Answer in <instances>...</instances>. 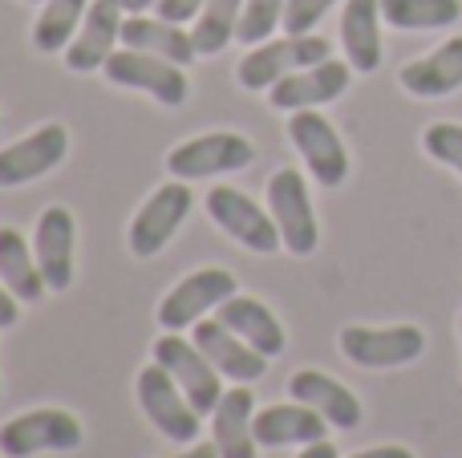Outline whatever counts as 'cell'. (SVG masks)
<instances>
[{"label": "cell", "mask_w": 462, "mask_h": 458, "mask_svg": "<svg viewBox=\"0 0 462 458\" xmlns=\"http://www.w3.org/2000/svg\"><path fill=\"white\" fill-rule=\"evenodd\" d=\"M353 81V65L325 57V61L309 65V69H296L288 78H280L268 89V105L280 114H296V110H320V105L337 102V97L349 89Z\"/></svg>", "instance_id": "5bb4252c"}, {"label": "cell", "mask_w": 462, "mask_h": 458, "mask_svg": "<svg viewBox=\"0 0 462 458\" xmlns=\"http://www.w3.org/2000/svg\"><path fill=\"white\" fill-rule=\"evenodd\" d=\"M288 142L296 146L317 187H341L349 179V151H345L337 126L320 110L288 114Z\"/></svg>", "instance_id": "8fae6325"}, {"label": "cell", "mask_w": 462, "mask_h": 458, "mask_svg": "<svg viewBox=\"0 0 462 458\" xmlns=\"http://www.w3.org/2000/svg\"><path fill=\"white\" fill-rule=\"evenodd\" d=\"M268 211L280 227L284 252L292 256H312L320 243V224H317V207L309 195V179L296 167H280L268 179Z\"/></svg>", "instance_id": "ba28073f"}, {"label": "cell", "mask_w": 462, "mask_h": 458, "mask_svg": "<svg viewBox=\"0 0 462 458\" xmlns=\"http://www.w3.org/2000/svg\"><path fill=\"white\" fill-rule=\"evenodd\" d=\"M349 458H418L410 446H369V451H357V454H349Z\"/></svg>", "instance_id": "836d02e7"}, {"label": "cell", "mask_w": 462, "mask_h": 458, "mask_svg": "<svg viewBox=\"0 0 462 458\" xmlns=\"http://www.w3.org/2000/svg\"><path fill=\"white\" fill-rule=\"evenodd\" d=\"M0 280L21 305H37L49 292L37 252H32V243H24V235L16 227H0Z\"/></svg>", "instance_id": "d4e9b609"}, {"label": "cell", "mask_w": 462, "mask_h": 458, "mask_svg": "<svg viewBox=\"0 0 462 458\" xmlns=\"http://www.w3.org/2000/svg\"><path fill=\"white\" fill-rule=\"evenodd\" d=\"M126 5V13H146V8H154L159 0H122Z\"/></svg>", "instance_id": "8d00e7d4"}, {"label": "cell", "mask_w": 462, "mask_h": 458, "mask_svg": "<svg viewBox=\"0 0 462 458\" xmlns=\"http://www.w3.org/2000/svg\"><path fill=\"white\" fill-rule=\"evenodd\" d=\"M134 394H138V406H143L146 422L159 430L167 443H179V446H191L199 443V430H203V414L191 406V398L179 389V381L162 370L159 362L151 357V365L138 370V381H134Z\"/></svg>", "instance_id": "7a4b0ae2"}, {"label": "cell", "mask_w": 462, "mask_h": 458, "mask_svg": "<svg viewBox=\"0 0 462 458\" xmlns=\"http://www.w3.org/2000/svg\"><path fill=\"white\" fill-rule=\"evenodd\" d=\"M284 5L288 0H244V16H239V45H260V41L276 37V29L284 24Z\"/></svg>", "instance_id": "f1b7e54d"}, {"label": "cell", "mask_w": 462, "mask_h": 458, "mask_svg": "<svg viewBox=\"0 0 462 458\" xmlns=\"http://www.w3.org/2000/svg\"><path fill=\"white\" fill-rule=\"evenodd\" d=\"M69 154V130L61 122H45L32 134L16 138V142L0 146V187L13 191V187L37 183L49 170H57Z\"/></svg>", "instance_id": "4fadbf2b"}, {"label": "cell", "mask_w": 462, "mask_h": 458, "mask_svg": "<svg viewBox=\"0 0 462 458\" xmlns=\"http://www.w3.org/2000/svg\"><path fill=\"white\" fill-rule=\"evenodd\" d=\"M337 0H288L284 5V32H312L328 16Z\"/></svg>", "instance_id": "4dcf8cb0"}, {"label": "cell", "mask_w": 462, "mask_h": 458, "mask_svg": "<svg viewBox=\"0 0 462 458\" xmlns=\"http://www.w3.org/2000/svg\"><path fill=\"white\" fill-rule=\"evenodd\" d=\"M236 292H239V280L227 268H195L159 300L154 321L162 325V333H187L208 313H219V305L231 300Z\"/></svg>", "instance_id": "8992f818"}, {"label": "cell", "mask_w": 462, "mask_h": 458, "mask_svg": "<svg viewBox=\"0 0 462 458\" xmlns=\"http://www.w3.org/2000/svg\"><path fill=\"white\" fill-rule=\"evenodd\" d=\"M89 13V0H45L32 21V49L37 53H65L78 37L81 21Z\"/></svg>", "instance_id": "484cf974"}, {"label": "cell", "mask_w": 462, "mask_h": 458, "mask_svg": "<svg viewBox=\"0 0 462 458\" xmlns=\"http://www.w3.org/2000/svg\"><path fill=\"white\" fill-rule=\"evenodd\" d=\"M208 5V0H159L154 5V13L162 16V21H175V24H191L195 16H199V8Z\"/></svg>", "instance_id": "1f68e13d"}, {"label": "cell", "mask_w": 462, "mask_h": 458, "mask_svg": "<svg viewBox=\"0 0 462 458\" xmlns=\"http://www.w3.org/2000/svg\"><path fill=\"white\" fill-rule=\"evenodd\" d=\"M288 394L292 402H304L320 414L333 430H357L361 426V402L345 381H337L333 373L320 370H296L288 381Z\"/></svg>", "instance_id": "ac0fdd59"}, {"label": "cell", "mask_w": 462, "mask_h": 458, "mask_svg": "<svg viewBox=\"0 0 462 458\" xmlns=\"http://www.w3.org/2000/svg\"><path fill=\"white\" fill-rule=\"evenodd\" d=\"M211 443L219 446V458H260L252 386L224 389L219 406L211 410Z\"/></svg>", "instance_id": "d6986e66"}, {"label": "cell", "mask_w": 462, "mask_h": 458, "mask_svg": "<svg viewBox=\"0 0 462 458\" xmlns=\"http://www.w3.org/2000/svg\"><path fill=\"white\" fill-rule=\"evenodd\" d=\"M398 86L410 97H447L462 89V32L450 41H442L439 49H430L426 57L402 65Z\"/></svg>", "instance_id": "44dd1931"}, {"label": "cell", "mask_w": 462, "mask_h": 458, "mask_svg": "<svg viewBox=\"0 0 462 458\" xmlns=\"http://www.w3.org/2000/svg\"><path fill=\"white\" fill-rule=\"evenodd\" d=\"M154 362L179 381V389L191 398V406L199 414H211L219 406V398H224V381L219 378H224V373L211 365V357L203 353L191 337H183V333H162V337L154 341Z\"/></svg>", "instance_id": "7c38bea8"}, {"label": "cell", "mask_w": 462, "mask_h": 458, "mask_svg": "<svg viewBox=\"0 0 462 458\" xmlns=\"http://www.w3.org/2000/svg\"><path fill=\"white\" fill-rule=\"evenodd\" d=\"M122 13H126L122 0H89L86 21L65 49V65L73 73H94L110 61V53L122 45V21H126Z\"/></svg>", "instance_id": "2e32d148"}, {"label": "cell", "mask_w": 462, "mask_h": 458, "mask_svg": "<svg viewBox=\"0 0 462 458\" xmlns=\"http://www.w3.org/2000/svg\"><path fill=\"white\" fill-rule=\"evenodd\" d=\"M341 45L353 73H374L382 65V0H345Z\"/></svg>", "instance_id": "cb8c5ba5"}, {"label": "cell", "mask_w": 462, "mask_h": 458, "mask_svg": "<svg viewBox=\"0 0 462 458\" xmlns=\"http://www.w3.org/2000/svg\"><path fill=\"white\" fill-rule=\"evenodd\" d=\"M239 16H244V0H208L199 16L191 21V41L199 57H216L236 41Z\"/></svg>", "instance_id": "83f0119b"}, {"label": "cell", "mask_w": 462, "mask_h": 458, "mask_svg": "<svg viewBox=\"0 0 462 458\" xmlns=\"http://www.w3.org/2000/svg\"><path fill=\"white\" fill-rule=\"evenodd\" d=\"M86 443V426L78 414L61 406H41V410L16 414L0 426V454L5 458H37V454H69Z\"/></svg>", "instance_id": "3957f363"}, {"label": "cell", "mask_w": 462, "mask_h": 458, "mask_svg": "<svg viewBox=\"0 0 462 458\" xmlns=\"http://www.w3.org/2000/svg\"><path fill=\"white\" fill-rule=\"evenodd\" d=\"M191 341L211 357V365L224 373V381H236V386H255V381L268 373V357L255 353L244 337H236V333H231L219 316H203V321L191 329Z\"/></svg>", "instance_id": "e0dca14e"}, {"label": "cell", "mask_w": 462, "mask_h": 458, "mask_svg": "<svg viewBox=\"0 0 462 458\" xmlns=\"http://www.w3.org/2000/svg\"><path fill=\"white\" fill-rule=\"evenodd\" d=\"M333 57V45L320 32H284V37H268L260 45H252L236 65V81L244 89H272L280 78L296 69Z\"/></svg>", "instance_id": "6da1fadb"}, {"label": "cell", "mask_w": 462, "mask_h": 458, "mask_svg": "<svg viewBox=\"0 0 462 458\" xmlns=\"http://www.w3.org/2000/svg\"><path fill=\"white\" fill-rule=\"evenodd\" d=\"M106 81L118 89H138V94L154 97L159 105H183L191 97V81H187V69L167 57H154V53H143V49H126L118 45L110 53V61L102 65Z\"/></svg>", "instance_id": "5b68a950"}, {"label": "cell", "mask_w": 462, "mask_h": 458, "mask_svg": "<svg viewBox=\"0 0 462 458\" xmlns=\"http://www.w3.org/2000/svg\"><path fill=\"white\" fill-rule=\"evenodd\" d=\"M296 458H341V454H337L333 443H325V438H320V443H309V446H304V451L296 454Z\"/></svg>", "instance_id": "d590c367"}, {"label": "cell", "mask_w": 462, "mask_h": 458, "mask_svg": "<svg viewBox=\"0 0 462 458\" xmlns=\"http://www.w3.org/2000/svg\"><path fill=\"white\" fill-rule=\"evenodd\" d=\"M203 207H208L211 224H216L224 235H231L239 248L255 252V256H272V252L284 248L272 211L260 207V203H255L252 195H244L239 187H224V183L211 187Z\"/></svg>", "instance_id": "52a82bcc"}, {"label": "cell", "mask_w": 462, "mask_h": 458, "mask_svg": "<svg viewBox=\"0 0 462 458\" xmlns=\"http://www.w3.org/2000/svg\"><path fill=\"white\" fill-rule=\"evenodd\" d=\"M191 207H195L191 183L171 179V183L154 187V195H146V203L134 211V219H130V232H126L130 252H134L138 260H154L175 240V232L183 227V219L191 215Z\"/></svg>", "instance_id": "9c48e42d"}, {"label": "cell", "mask_w": 462, "mask_h": 458, "mask_svg": "<svg viewBox=\"0 0 462 458\" xmlns=\"http://www.w3.org/2000/svg\"><path fill=\"white\" fill-rule=\"evenodd\" d=\"M325 430H328V422L304 402H276V406L255 410V443L268 446V451L320 443Z\"/></svg>", "instance_id": "ffe728a7"}, {"label": "cell", "mask_w": 462, "mask_h": 458, "mask_svg": "<svg viewBox=\"0 0 462 458\" xmlns=\"http://www.w3.org/2000/svg\"><path fill=\"white\" fill-rule=\"evenodd\" d=\"M171 458H219V446L216 443H191L187 451L171 454Z\"/></svg>", "instance_id": "e575fe53"}, {"label": "cell", "mask_w": 462, "mask_h": 458, "mask_svg": "<svg viewBox=\"0 0 462 458\" xmlns=\"http://www.w3.org/2000/svg\"><path fill=\"white\" fill-rule=\"evenodd\" d=\"M73 248H78L73 211L61 207V203L45 207L37 215V227H32V252H37V264L49 292H65L73 284Z\"/></svg>", "instance_id": "9a60e30c"}, {"label": "cell", "mask_w": 462, "mask_h": 458, "mask_svg": "<svg viewBox=\"0 0 462 458\" xmlns=\"http://www.w3.org/2000/svg\"><path fill=\"white\" fill-rule=\"evenodd\" d=\"M29 5H45V0H29Z\"/></svg>", "instance_id": "f35d334b"}, {"label": "cell", "mask_w": 462, "mask_h": 458, "mask_svg": "<svg viewBox=\"0 0 462 458\" xmlns=\"http://www.w3.org/2000/svg\"><path fill=\"white\" fill-rule=\"evenodd\" d=\"M422 151L430 154L434 162H442V167H450L455 175H462V126L458 122H434V126H426Z\"/></svg>", "instance_id": "f546056e"}, {"label": "cell", "mask_w": 462, "mask_h": 458, "mask_svg": "<svg viewBox=\"0 0 462 458\" xmlns=\"http://www.w3.org/2000/svg\"><path fill=\"white\" fill-rule=\"evenodd\" d=\"M458 337H462V316H458Z\"/></svg>", "instance_id": "74e56055"}, {"label": "cell", "mask_w": 462, "mask_h": 458, "mask_svg": "<svg viewBox=\"0 0 462 458\" xmlns=\"http://www.w3.org/2000/svg\"><path fill=\"white\" fill-rule=\"evenodd\" d=\"M16 321H21V300L5 289V280H0V329H13Z\"/></svg>", "instance_id": "d6a6232c"}, {"label": "cell", "mask_w": 462, "mask_h": 458, "mask_svg": "<svg viewBox=\"0 0 462 458\" xmlns=\"http://www.w3.org/2000/svg\"><path fill=\"white\" fill-rule=\"evenodd\" d=\"M252 162H255L252 138L236 134V130H211V134H195V138H187V142L171 146V154H167L171 179H183V183L236 175V170H247Z\"/></svg>", "instance_id": "277c9868"}, {"label": "cell", "mask_w": 462, "mask_h": 458, "mask_svg": "<svg viewBox=\"0 0 462 458\" xmlns=\"http://www.w3.org/2000/svg\"><path fill=\"white\" fill-rule=\"evenodd\" d=\"M122 45L126 49H143V53H154V57H167L175 65H191L199 57L191 41V29L187 24H175V21H162L159 13L146 16V13H130L122 21Z\"/></svg>", "instance_id": "7402d4cb"}, {"label": "cell", "mask_w": 462, "mask_h": 458, "mask_svg": "<svg viewBox=\"0 0 462 458\" xmlns=\"http://www.w3.org/2000/svg\"><path fill=\"white\" fill-rule=\"evenodd\" d=\"M219 321L227 325L236 337H244L247 345L255 349V353H263L272 362V357L284 353V325H280V316L272 313L263 300L255 297H244V292H236L231 300L219 305Z\"/></svg>", "instance_id": "603a6c76"}, {"label": "cell", "mask_w": 462, "mask_h": 458, "mask_svg": "<svg viewBox=\"0 0 462 458\" xmlns=\"http://www.w3.org/2000/svg\"><path fill=\"white\" fill-rule=\"evenodd\" d=\"M341 353L361 370H402L426 353V333L418 325H345L337 337Z\"/></svg>", "instance_id": "30bf717a"}, {"label": "cell", "mask_w": 462, "mask_h": 458, "mask_svg": "<svg viewBox=\"0 0 462 458\" xmlns=\"http://www.w3.org/2000/svg\"><path fill=\"white\" fill-rule=\"evenodd\" d=\"M382 21L402 32L450 29L462 21V0H382Z\"/></svg>", "instance_id": "4316f807"}]
</instances>
